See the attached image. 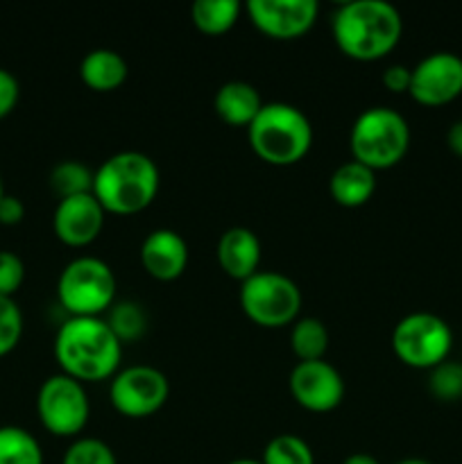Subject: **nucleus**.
I'll return each instance as SVG.
<instances>
[{
    "instance_id": "27",
    "label": "nucleus",
    "mask_w": 462,
    "mask_h": 464,
    "mask_svg": "<svg viewBox=\"0 0 462 464\" xmlns=\"http://www.w3.org/2000/svg\"><path fill=\"white\" fill-rule=\"evenodd\" d=\"M62 464H118L116 453L98 438H77L63 453Z\"/></svg>"
},
{
    "instance_id": "12",
    "label": "nucleus",
    "mask_w": 462,
    "mask_h": 464,
    "mask_svg": "<svg viewBox=\"0 0 462 464\" xmlns=\"http://www.w3.org/2000/svg\"><path fill=\"white\" fill-rule=\"evenodd\" d=\"M245 12L267 39L294 41L315 25L320 5L315 0H249Z\"/></svg>"
},
{
    "instance_id": "3",
    "label": "nucleus",
    "mask_w": 462,
    "mask_h": 464,
    "mask_svg": "<svg viewBox=\"0 0 462 464\" xmlns=\"http://www.w3.org/2000/svg\"><path fill=\"white\" fill-rule=\"evenodd\" d=\"M159 166L143 152L125 150L100 163L93 172V198L107 216H136L157 199Z\"/></svg>"
},
{
    "instance_id": "5",
    "label": "nucleus",
    "mask_w": 462,
    "mask_h": 464,
    "mask_svg": "<svg viewBox=\"0 0 462 464\" xmlns=\"http://www.w3.org/2000/svg\"><path fill=\"white\" fill-rule=\"evenodd\" d=\"M353 161L380 172L399 166L410 150V127L392 107H370L353 121L349 131Z\"/></svg>"
},
{
    "instance_id": "35",
    "label": "nucleus",
    "mask_w": 462,
    "mask_h": 464,
    "mask_svg": "<svg viewBox=\"0 0 462 464\" xmlns=\"http://www.w3.org/2000/svg\"><path fill=\"white\" fill-rule=\"evenodd\" d=\"M226 464H263L261 460H252V458H238V460H231Z\"/></svg>"
},
{
    "instance_id": "21",
    "label": "nucleus",
    "mask_w": 462,
    "mask_h": 464,
    "mask_svg": "<svg viewBox=\"0 0 462 464\" xmlns=\"http://www.w3.org/2000/svg\"><path fill=\"white\" fill-rule=\"evenodd\" d=\"M290 347L299 362L322 361L329 349V331L317 317H299L290 331Z\"/></svg>"
},
{
    "instance_id": "14",
    "label": "nucleus",
    "mask_w": 462,
    "mask_h": 464,
    "mask_svg": "<svg viewBox=\"0 0 462 464\" xmlns=\"http://www.w3.org/2000/svg\"><path fill=\"white\" fill-rule=\"evenodd\" d=\"M104 218H107V213L100 207L98 199L93 198V193L59 199L53 216L54 236L66 247H89L102 234Z\"/></svg>"
},
{
    "instance_id": "36",
    "label": "nucleus",
    "mask_w": 462,
    "mask_h": 464,
    "mask_svg": "<svg viewBox=\"0 0 462 464\" xmlns=\"http://www.w3.org/2000/svg\"><path fill=\"white\" fill-rule=\"evenodd\" d=\"M397 464H430L428 460H421V458H406V460L397 462Z\"/></svg>"
},
{
    "instance_id": "11",
    "label": "nucleus",
    "mask_w": 462,
    "mask_h": 464,
    "mask_svg": "<svg viewBox=\"0 0 462 464\" xmlns=\"http://www.w3.org/2000/svg\"><path fill=\"white\" fill-rule=\"evenodd\" d=\"M412 100L421 107H444L462 95V57L456 53H430L412 68L410 91Z\"/></svg>"
},
{
    "instance_id": "13",
    "label": "nucleus",
    "mask_w": 462,
    "mask_h": 464,
    "mask_svg": "<svg viewBox=\"0 0 462 464\" xmlns=\"http://www.w3.org/2000/svg\"><path fill=\"white\" fill-rule=\"evenodd\" d=\"M290 394L308 412H331L342 403L344 379L331 362H297L290 372Z\"/></svg>"
},
{
    "instance_id": "32",
    "label": "nucleus",
    "mask_w": 462,
    "mask_h": 464,
    "mask_svg": "<svg viewBox=\"0 0 462 464\" xmlns=\"http://www.w3.org/2000/svg\"><path fill=\"white\" fill-rule=\"evenodd\" d=\"M23 218H25V207H23L21 199H18L16 195L5 193V198L0 199V225H21Z\"/></svg>"
},
{
    "instance_id": "25",
    "label": "nucleus",
    "mask_w": 462,
    "mask_h": 464,
    "mask_svg": "<svg viewBox=\"0 0 462 464\" xmlns=\"http://www.w3.org/2000/svg\"><path fill=\"white\" fill-rule=\"evenodd\" d=\"M107 313L109 315L104 320H107V324L111 326V331L118 335L122 344L139 340L145 334V329H148V317H145L140 304L118 302Z\"/></svg>"
},
{
    "instance_id": "33",
    "label": "nucleus",
    "mask_w": 462,
    "mask_h": 464,
    "mask_svg": "<svg viewBox=\"0 0 462 464\" xmlns=\"http://www.w3.org/2000/svg\"><path fill=\"white\" fill-rule=\"evenodd\" d=\"M447 145L456 157L462 159V121H456L447 131Z\"/></svg>"
},
{
    "instance_id": "19",
    "label": "nucleus",
    "mask_w": 462,
    "mask_h": 464,
    "mask_svg": "<svg viewBox=\"0 0 462 464\" xmlns=\"http://www.w3.org/2000/svg\"><path fill=\"white\" fill-rule=\"evenodd\" d=\"M130 68L125 57L116 50L95 48L80 62V80L95 93H111L125 84Z\"/></svg>"
},
{
    "instance_id": "15",
    "label": "nucleus",
    "mask_w": 462,
    "mask_h": 464,
    "mask_svg": "<svg viewBox=\"0 0 462 464\" xmlns=\"http://www.w3.org/2000/svg\"><path fill=\"white\" fill-rule=\"evenodd\" d=\"M140 266L152 279L175 281L188 266V245L175 229H154L140 243Z\"/></svg>"
},
{
    "instance_id": "9",
    "label": "nucleus",
    "mask_w": 462,
    "mask_h": 464,
    "mask_svg": "<svg viewBox=\"0 0 462 464\" xmlns=\"http://www.w3.org/2000/svg\"><path fill=\"white\" fill-rule=\"evenodd\" d=\"M36 415L41 426L54 438H77L91 417V401L84 383L66 374H53L36 394Z\"/></svg>"
},
{
    "instance_id": "24",
    "label": "nucleus",
    "mask_w": 462,
    "mask_h": 464,
    "mask_svg": "<svg viewBox=\"0 0 462 464\" xmlns=\"http://www.w3.org/2000/svg\"><path fill=\"white\" fill-rule=\"evenodd\" d=\"M263 464H315L311 444L299 435L281 433L265 444L261 456Z\"/></svg>"
},
{
    "instance_id": "18",
    "label": "nucleus",
    "mask_w": 462,
    "mask_h": 464,
    "mask_svg": "<svg viewBox=\"0 0 462 464\" xmlns=\"http://www.w3.org/2000/svg\"><path fill=\"white\" fill-rule=\"evenodd\" d=\"M329 193L333 202L344 208L365 207L376 193V172L351 159L333 170L329 179Z\"/></svg>"
},
{
    "instance_id": "26",
    "label": "nucleus",
    "mask_w": 462,
    "mask_h": 464,
    "mask_svg": "<svg viewBox=\"0 0 462 464\" xmlns=\"http://www.w3.org/2000/svg\"><path fill=\"white\" fill-rule=\"evenodd\" d=\"M428 390L438 401H457L462 399V365L456 361H444L430 370Z\"/></svg>"
},
{
    "instance_id": "16",
    "label": "nucleus",
    "mask_w": 462,
    "mask_h": 464,
    "mask_svg": "<svg viewBox=\"0 0 462 464\" xmlns=\"http://www.w3.org/2000/svg\"><path fill=\"white\" fill-rule=\"evenodd\" d=\"M261 240L247 227H231L217 240V263L234 281H247L261 266Z\"/></svg>"
},
{
    "instance_id": "8",
    "label": "nucleus",
    "mask_w": 462,
    "mask_h": 464,
    "mask_svg": "<svg viewBox=\"0 0 462 464\" xmlns=\"http://www.w3.org/2000/svg\"><path fill=\"white\" fill-rule=\"evenodd\" d=\"M453 347V331L435 313L417 311L401 317L392 331V352L412 370L430 372L448 361Z\"/></svg>"
},
{
    "instance_id": "37",
    "label": "nucleus",
    "mask_w": 462,
    "mask_h": 464,
    "mask_svg": "<svg viewBox=\"0 0 462 464\" xmlns=\"http://www.w3.org/2000/svg\"><path fill=\"white\" fill-rule=\"evenodd\" d=\"M5 198V188H3V179H0V199Z\"/></svg>"
},
{
    "instance_id": "22",
    "label": "nucleus",
    "mask_w": 462,
    "mask_h": 464,
    "mask_svg": "<svg viewBox=\"0 0 462 464\" xmlns=\"http://www.w3.org/2000/svg\"><path fill=\"white\" fill-rule=\"evenodd\" d=\"M0 464H43V449L30 430L0 426Z\"/></svg>"
},
{
    "instance_id": "2",
    "label": "nucleus",
    "mask_w": 462,
    "mask_h": 464,
    "mask_svg": "<svg viewBox=\"0 0 462 464\" xmlns=\"http://www.w3.org/2000/svg\"><path fill=\"white\" fill-rule=\"evenodd\" d=\"M331 34L344 57L362 63L379 62L401 41L403 18L385 0H351L333 12Z\"/></svg>"
},
{
    "instance_id": "7",
    "label": "nucleus",
    "mask_w": 462,
    "mask_h": 464,
    "mask_svg": "<svg viewBox=\"0 0 462 464\" xmlns=\"http://www.w3.org/2000/svg\"><path fill=\"white\" fill-rule=\"evenodd\" d=\"M240 308L245 317L263 329L293 326L302 311V290L290 276L274 270H258L240 284Z\"/></svg>"
},
{
    "instance_id": "34",
    "label": "nucleus",
    "mask_w": 462,
    "mask_h": 464,
    "mask_svg": "<svg viewBox=\"0 0 462 464\" xmlns=\"http://www.w3.org/2000/svg\"><path fill=\"white\" fill-rule=\"evenodd\" d=\"M342 464H380L374 456L370 453H351V456L344 458Z\"/></svg>"
},
{
    "instance_id": "28",
    "label": "nucleus",
    "mask_w": 462,
    "mask_h": 464,
    "mask_svg": "<svg viewBox=\"0 0 462 464\" xmlns=\"http://www.w3.org/2000/svg\"><path fill=\"white\" fill-rule=\"evenodd\" d=\"M23 338V313L14 297H0V358L12 353Z\"/></svg>"
},
{
    "instance_id": "23",
    "label": "nucleus",
    "mask_w": 462,
    "mask_h": 464,
    "mask_svg": "<svg viewBox=\"0 0 462 464\" xmlns=\"http://www.w3.org/2000/svg\"><path fill=\"white\" fill-rule=\"evenodd\" d=\"M93 172L95 170H91L86 163L68 159V161H59L50 170L48 184L59 199L89 195L93 190Z\"/></svg>"
},
{
    "instance_id": "17",
    "label": "nucleus",
    "mask_w": 462,
    "mask_h": 464,
    "mask_svg": "<svg viewBox=\"0 0 462 464\" xmlns=\"http://www.w3.org/2000/svg\"><path fill=\"white\" fill-rule=\"evenodd\" d=\"M261 93L249 82L231 80L216 91L213 109L222 122L231 127H249L263 109Z\"/></svg>"
},
{
    "instance_id": "31",
    "label": "nucleus",
    "mask_w": 462,
    "mask_h": 464,
    "mask_svg": "<svg viewBox=\"0 0 462 464\" xmlns=\"http://www.w3.org/2000/svg\"><path fill=\"white\" fill-rule=\"evenodd\" d=\"M410 77L412 68L403 66V63H392L383 71V86L390 93H408L410 91Z\"/></svg>"
},
{
    "instance_id": "6",
    "label": "nucleus",
    "mask_w": 462,
    "mask_h": 464,
    "mask_svg": "<svg viewBox=\"0 0 462 464\" xmlns=\"http://www.w3.org/2000/svg\"><path fill=\"white\" fill-rule=\"evenodd\" d=\"M57 299L68 317H102L116 304V275L102 258H72L57 279Z\"/></svg>"
},
{
    "instance_id": "4",
    "label": "nucleus",
    "mask_w": 462,
    "mask_h": 464,
    "mask_svg": "<svg viewBox=\"0 0 462 464\" xmlns=\"http://www.w3.org/2000/svg\"><path fill=\"white\" fill-rule=\"evenodd\" d=\"M249 148L270 166H294L313 148V125L306 113L288 102H267L247 127Z\"/></svg>"
},
{
    "instance_id": "29",
    "label": "nucleus",
    "mask_w": 462,
    "mask_h": 464,
    "mask_svg": "<svg viewBox=\"0 0 462 464\" xmlns=\"http://www.w3.org/2000/svg\"><path fill=\"white\" fill-rule=\"evenodd\" d=\"M25 281V263L18 254L0 249V297H14Z\"/></svg>"
},
{
    "instance_id": "10",
    "label": "nucleus",
    "mask_w": 462,
    "mask_h": 464,
    "mask_svg": "<svg viewBox=\"0 0 462 464\" xmlns=\"http://www.w3.org/2000/svg\"><path fill=\"white\" fill-rule=\"evenodd\" d=\"M170 397V383L161 370L152 365L120 367L109 381V401L118 415L127 420H145L161 411Z\"/></svg>"
},
{
    "instance_id": "20",
    "label": "nucleus",
    "mask_w": 462,
    "mask_h": 464,
    "mask_svg": "<svg viewBox=\"0 0 462 464\" xmlns=\"http://www.w3.org/2000/svg\"><path fill=\"white\" fill-rule=\"evenodd\" d=\"M240 12L238 0H197L190 7V21L202 34L222 36L238 23Z\"/></svg>"
},
{
    "instance_id": "30",
    "label": "nucleus",
    "mask_w": 462,
    "mask_h": 464,
    "mask_svg": "<svg viewBox=\"0 0 462 464\" xmlns=\"http://www.w3.org/2000/svg\"><path fill=\"white\" fill-rule=\"evenodd\" d=\"M18 95H21V86H18L14 72H9L7 68H0V121L16 109Z\"/></svg>"
},
{
    "instance_id": "1",
    "label": "nucleus",
    "mask_w": 462,
    "mask_h": 464,
    "mask_svg": "<svg viewBox=\"0 0 462 464\" xmlns=\"http://www.w3.org/2000/svg\"><path fill=\"white\" fill-rule=\"evenodd\" d=\"M54 361L80 383H102L118 374L122 343L104 317H68L54 335Z\"/></svg>"
}]
</instances>
